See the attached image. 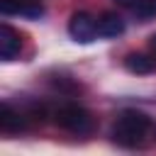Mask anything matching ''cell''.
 Returning <instances> with one entry per match:
<instances>
[{
  "label": "cell",
  "instance_id": "obj_5",
  "mask_svg": "<svg viewBox=\"0 0 156 156\" xmlns=\"http://www.w3.org/2000/svg\"><path fill=\"white\" fill-rule=\"evenodd\" d=\"M22 44H24L22 34H20L15 27H10L7 22H2V24H0V58H2V61H15V58H20Z\"/></svg>",
  "mask_w": 156,
  "mask_h": 156
},
{
  "label": "cell",
  "instance_id": "obj_4",
  "mask_svg": "<svg viewBox=\"0 0 156 156\" xmlns=\"http://www.w3.org/2000/svg\"><path fill=\"white\" fill-rule=\"evenodd\" d=\"M32 124V115L24 110H15L10 102L0 105V132L2 134H20L24 129H29Z\"/></svg>",
  "mask_w": 156,
  "mask_h": 156
},
{
  "label": "cell",
  "instance_id": "obj_2",
  "mask_svg": "<svg viewBox=\"0 0 156 156\" xmlns=\"http://www.w3.org/2000/svg\"><path fill=\"white\" fill-rule=\"evenodd\" d=\"M54 122L61 127V129H66V132H71V134H90L93 129H95V117L85 110V107H80V105H61L56 112H54Z\"/></svg>",
  "mask_w": 156,
  "mask_h": 156
},
{
  "label": "cell",
  "instance_id": "obj_6",
  "mask_svg": "<svg viewBox=\"0 0 156 156\" xmlns=\"http://www.w3.org/2000/svg\"><path fill=\"white\" fill-rule=\"evenodd\" d=\"M0 12L27 17V20H39L44 15V5L39 0H0Z\"/></svg>",
  "mask_w": 156,
  "mask_h": 156
},
{
  "label": "cell",
  "instance_id": "obj_10",
  "mask_svg": "<svg viewBox=\"0 0 156 156\" xmlns=\"http://www.w3.org/2000/svg\"><path fill=\"white\" fill-rule=\"evenodd\" d=\"M115 2H117V5H122V7H134L139 0H115Z\"/></svg>",
  "mask_w": 156,
  "mask_h": 156
},
{
  "label": "cell",
  "instance_id": "obj_7",
  "mask_svg": "<svg viewBox=\"0 0 156 156\" xmlns=\"http://www.w3.org/2000/svg\"><path fill=\"white\" fill-rule=\"evenodd\" d=\"M124 68L134 76H146V73L156 71V58L146 56V54H139V51H132V54L124 56Z\"/></svg>",
  "mask_w": 156,
  "mask_h": 156
},
{
  "label": "cell",
  "instance_id": "obj_11",
  "mask_svg": "<svg viewBox=\"0 0 156 156\" xmlns=\"http://www.w3.org/2000/svg\"><path fill=\"white\" fill-rule=\"evenodd\" d=\"M149 46H151V51H154V56H156V34L149 39Z\"/></svg>",
  "mask_w": 156,
  "mask_h": 156
},
{
  "label": "cell",
  "instance_id": "obj_9",
  "mask_svg": "<svg viewBox=\"0 0 156 156\" xmlns=\"http://www.w3.org/2000/svg\"><path fill=\"white\" fill-rule=\"evenodd\" d=\"M132 10H134V17H136L139 22L156 20V0H139Z\"/></svg>",
  "mask_w": 156,
  "mask_h": 156
},
{
  "label": "cell",
  "instance_id": "obj_3",
  "mask_svg": "<svg viewBox=\"0 0 156 156\" xmlns=\"http://www.w3.org/2000/svg\"><path fill=\"white\" fill-rule=\"evenodd\" d=\"M68 34L73 41L78 44H90L100 37V29H98V17L88 15V12H73L71 20H68Z\"/></svg>",
  "mask_w": 156,
  "mask_h": 156
},
{
  "label": "cell",
  "instance_id": "obj_1",
  "mask_svg": "<svg viewBox=\"0 0 156 156\" xmlns=\"http://www.w3.org/2000/svg\"><path fill=\"white\" fill-rule=\"evenodd\" d=\"M149 127H151V119L139 112V110H122L112 124V141L124 146V149H134V146H141L146 134H149Z\"/></svg>",
  "mask_w": 156,
  "mask_h": 156
},
{
  "label": "cell",
  "instance_id": "obj_8",
  "mask_svg": "<svg viewBox=\"0 0 156 156\" xmlns=\"http://www.w3.org/2000/svg\"><path fill=\"white\" fill-rule=\"evenodd\" d=\"M98 29H100V37H105V39L119 37L124 32V20L117 12H102L98 17Z\"/></svg>",
  "mask_w": 156,
  "mask_h": 156
}]
</instances>
